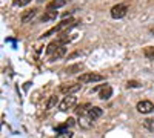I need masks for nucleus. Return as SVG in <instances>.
<instances>
[{
    "mask_svg": "<svg viewBox=\"0 0 154 138\" xmlns=\"http://www.w3.org/2000/svg\"><path fill=\"white\" fill-rule=\"evenodd\" d=\"M72 137V134L69 132V131H65V132H60L59 135H57V138H71Z\"/></svg>",
    "mask_w": 154,
    "mask_h": 138,
    "instance_id": "obj_19",
    "label": "nucleus"
},
{
    "mask_svg": "<svg viewBox=\"0 0 154 138\" xmlns=\"http://www.w3.org/2000/svg\"><path fill=\"white\" fill-rule=\"evenodd\" d=\"M80 83H63L60 86V92L65 95H74L75 92L80 91Z\"/></svg>",
    "mask_w": 154,
    "mask_h": 138,
    "instance_id": "obj_6",
    "label": "nucleus"
},
{
    "mask_svg": "<svg viewBox=\"0 0 154 138\" xmlns=\"http://www.w3.org/2000/svg\"><path fill=\"white\" fill-rule=\"evenodd\" d=\"M77 80H79V83H97V81H103L105 77L97 72H85V74H80Z\"/></svg>",
    "mask_w": 154,
    "mask_h": 138,
    "instance_id": "obj_3",
    "label": "nucleus"
},
{
    "mask_svg": "<svg viewBox=\"0 0 154 138\" xmlns=\"http://www.w3.org/2000/svg\"><path fill=\"white\" fill-rule=\"evenodd\" d=\"M37 11H38V9H35V8H34V9L25 11L23 14L20 16V22H22V23H28V22H31V20L37 16Z\"/></svg>",
    "mask_w": 154,
    "mask_h": 138,
    "instance_id": "obj_8",
    "label": "nucleus"
},
{
    "mask_svg": "<svg viewBox=\"0 0 154 138\" xmlns=\"http://www.w3.org/2000/svg\"><path fill=\"white\" fill-rule=\"evenodd\" d=\"M57 104H60V103H59V97H57V95H51V97L48 98V101H46V109L49 110V109H53V107L57 106Z\"/></svg>",
    "mask_w": 154,
    "mask_h": 138,
    "instance_id": "obj_15",
    "label": "nucleus"
},
{
    "mask_svg": "<svg viewBox=\"0 0 154 138\" xmlns=\"http://www.w3.org/2000/svg\"><path fill=\"white\" fill-rule=\"evenodd\" d=\"M59 14H57V11H45L43 12V16L40 17V22H51V20H56V17H57Z\"/></svg>",
    "mask_w": 154,
    "mask_h": 138,
    "instance_id": "obj_11",
    "label": "nucleus"
},
{
    "mask_svg": "<svg viewBox=\"0 0 154 138\" xmlns=\"http://www.w3.org/2000/svg\"><path fill=\"white\" fill-rule=\"evenodd\" d=\"M145 126L149 129V131H154V123H152V120H145Z\"/></svg>",
    "mask_w": 154,
    "mask_h": 138,
    "instance_id": "obj_20",
    "label": "nucleus"
},
{
    "mask_svg": "<svg viewBox=\"0 0 154 138\" xmlns=\"http://www.w3.org/2000/svg\"><path fill=\"white\" fill-rule=\"evenodd\" d=\"M128 12V5L126 3H117L111 8V17L119 20V19H123Z\"/></svg>",
    "mask_w": 154,
    "mask_h": 138,
    "instance_id": "obj_5",
    "label": "nucleus"
},
{
    "mask_svg": "<svg viewBox=\"0 0 154 138\" xmlns=\"http://www.w3.org/2000/svg\"><path fill=\"white\" fill-rule=\"evenodd\" d=\"M65 54H66V46H60L59 49H56V51L49 55V61H56V60L62 58Z\"/></svg>",
    "mask_w": 154,
    "mask_h": 138,
    "instance_id": "obj_10",
    "label": "nucleus"
},
{
    "mask_svg": "<svg viewBox=\"0 0 154 138\" xmlns=\"http://www.w3.org/2000/svg\"><path fill=\"white\" fill-rule=\"evenodd\" d=\"M75 104H77V97H74V95H66V97L60 101L59 109H60L62 112H68V110L74 109Z\"/></svg>",
    "mask_w": 154,
    "mask_h": 138,
    "instance_id": "obj_4",
    "label": "nucleus"
},
{
    "mask_svg": "<svg viewBox=\"0 0 154 138\" xmlns=\"http://www.w3.org/2000/svg\"><path fill=\"white\" fill-rule=\"evenodd\" d=\"M136 109L140 114H151V112H154V103L149 100H142V101L137 103Z\"/></svg>",
    "mask_w": 154,
    "mask_h": 138,
    "instance_id": "obj_7",
    "label": "nucleus"
},
{
    "mask_svg": "<svg viewBox=\"0 0 154 138\" xmlns=\"http://www.w3.org/2000/svg\"><path fill=\"white\" fill-rule=\"evenodd\" d=\"M143 55L148 58V60H154V46H146L143 49Z\"/></svg>",
    "mask_w": 154,
    "mask_h": 138,
    "instance_id": "obj_16",
    "label": "nucleus"
},
{
    "mask_svg": "<svg viewBox=\"0 0 154 138\" xmlns=\"http://www.w3.org/2000/svg\"><path fill=\"white\" fill-rule=\"evenodd\" d=\"M112 95V89H111V86H106L103 84L102 86V91H100V100H109Z\"/></svg>",
    "mask_w": 154,
    "mask_h": 138,
    "instance_id": "obj_12",
    "label": "nucleus"
},
{
    "mask_svg": "<svg viewBox=\"0 0 154 138\" xmlns=\"http://www.w3.org/2000/svg\"><path fill=\"white\" fill-rule=\"evenodd\" d=\"M130 86L136 87V86H139V83H136V81H128V87H130Z\"/></svg>",
    "mask_w": 154,
    "mask_h": 138,
    "instance_id": "obj_21",
    "label": "nucleus"
},
{
    "mask_svg": "<svg viewBox=\"0 0 154 138\" xmlns=\"http://www.w3.org/2000/svg\"><path fill=\"white\" fill-rule=\"evenodd\" d=\"M75 23H79L77 20H72V19H68V20H62L57 26H54L53 29H49L48 32H45L42 37H49V35H53V34H57V32H62L63 29H69L72 26H75Z\"/></svg>",
    "mask_w": 154,
    "mask_h": 138,
    "instance_id": "obj_2",
    "label": "nucleus"
},
{
    "mask_svg": "<svg viewBox=\"0 0 154 138\" xmlns=\"http://www.w3.org/2000/svg\"><path fill=\"white\" fill-rule=\"evenodd\" d=\"M83 69V65L82 63H75V65H71L68 68H65V72L66 74H75V72H80Z\"/></svg>",
    "mask_w": 154,
    "mask_h": 138,
    "instance_id": "obj_13",
    "label": "nucleus"
},
{
    "mask_svg": "<svg viewBox=\"0 0 154 138\" xmlns=\"http://www.w3.org/2000/svg\"><path fill=\"white\" fill-rule=\"evenodd\" d=\"M72 124H74V118H68V120H66V123H65V124H62V126H60L59 129H65V128H71Z\"/></svg>",
    "mask_w": 154,
    "mask_h": 138,
    "instance_id": "obj_18",
    "label": "nucleus"
},
{
    "mask_svg": "<svg viewBox=\"0 0 154 138\" xmlns=\"http://www.w3.org/2000/svg\"><path fill=\"white\" fill-rule=\"evenodd\" d=\"M89 107H91V104H88V103H86V104H80V106H77L74 110H75V114L79 115V117H83V115L86 114V112L89 110Z\"/></svg>",
    "mask_w": 154,
    "mask_h": 138,
    "instance_id": "obj_14",
    "label": "nucleus"
},
{
    "mask_svg": "<svg viewBox=\"0 0 154 138\" xmlns=\"http://www.w3.org/2000/svg\"><path fill=\"white\" fill-rule=\"evenodd\" d=\"M102 114H103L102 107H99V106H91V107H89V110L86 112V114H85L83 117H80V123L85 126V121H88V124L91 126L93 121H96L97 118H100V117H102Z\"/></svg>",
    "mask_w": 154,
    "mask_h": 138,
    "instance_id": "obj_1",
    "label": "nucleus"
},
{
    "mask_svg": "<svg viewBox=\"0 0 154 138\" xmlns=\"http://www.w3.org/2000/svg\"><path fill=\"white\" fill-rule=\"evenodd\" d=\"M32 0H14V6H26Z\"/></svg>",
    "mask_w": 154,
    "mask_h": 138,
    "instance_id": "obj_17",
    "label": "nucleus"
},
{
    "mask_svg": "<svg viewBox=\"0 0 154 138\" xmlns=\"http://www.w3.org/2000/svg\"><path fill=\"white\" fill-rule=\"evenodd\" d=\"M68 2H69V0H53V2H49L46 5V9L48 11H56V9H59L62 6H65Z\"/></svg>",
    "mask_w": 154,
    "mask_h": 138,
    "instance_id": "obj_9",
    "label": "nucleus"
}]
</instances>
